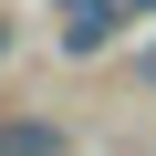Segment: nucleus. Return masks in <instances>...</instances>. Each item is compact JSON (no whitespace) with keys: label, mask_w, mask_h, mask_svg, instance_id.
<instances>
[{"label":"nucleus","mask_w":156,"mask_h":156,"mask_svg":"<svg viewBox=\"0 0 156 156\" xmlns=\"http://www.w3.org/2000/svg\"><path fill=\"white\" fill-rule=\"evenodd\" d=\"M0 52H11V21H0Z\"/></svg>","instance_id":"39448f33"},{"label":"nucleus","mask_w":156,"mask_h":156,"mask_svg":"<svg viewBox=\"0 0 156 156\" xmlns=\"http://www.w3.org/2000/svg\"><path fill=\"white\" fill-rule=\"evenodd\" d=\"M0 146H11V156H42V146H62L52 125H0Z\"/></svg>","instance_id":"f03ea898"},{"label":"nucleus","mask_w":156,"mask_h":156,"mask_svg":"<svg viewBox=\"0 0 156 156\" xmlns=\"http://www.w3.org/2000/svg\"><path fill=\"white\" fill-rule=\"evenodd\" d=\"M62 11V52H104L115 21H125V0H52Z\"/></svg>","instance_id":"f257e3e1"},{"label":"nucleus","mask_w":156,"mask_h":156,"mask_svg":"<svg viewBox=\"0 0 156 156\" xmlns=\"http://www.w3.org/2000/svg\"><path fill=\"white\" fill-rule=\"evenodd\" d=\"M125 11H156V0H125Z\"/></svg>","instance_id":"20e7f679"},{"label":"nucleus","mask_w":156,"mask_h":156,"mask_svg":"<svg viewBox=\"0 0 156 156\" xmlns=\"http://www.w3.org/2000/svg\"><path fill=\"white\" fill-rule=\"evenodd\" d=\"M135 83H156V42H146V52H135Z\"/></svg>","instance_id":"7ed1b4c3"}]
</instances>
